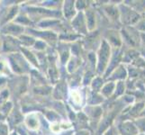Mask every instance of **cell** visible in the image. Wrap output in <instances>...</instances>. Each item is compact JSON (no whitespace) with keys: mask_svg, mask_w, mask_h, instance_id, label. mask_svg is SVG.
<instances>
[{"mask_svg":"<svg viewBox=\"0 0 145 135\" xmlns=\"http://www.w3.org/2000/svg\"><path fill=\"white\" fill-rule=\"evenodd\" d=\"M71 97H72V100H73L74 103L80 104V102H81L80 94H79L78 91H76V90H73V91L71 92Z\"/></svg>","mask_w":145,"mask_h":135,"instance_id":"obj_1","label":"cell"},{"mask_svg":"<svg viewBox=\"0 0 145 135\" xmlns=\"http://www.w3.org/2000/svg\"><path fill=\"white\" fill-rule=\"evenodd\" d=\"M51 129L54 132H57L59 131V124H52Z\"/></svg>","mask_w":145,"mask_h":135,"instance_id":"obj_2","label":"cell"}]
</instances>
